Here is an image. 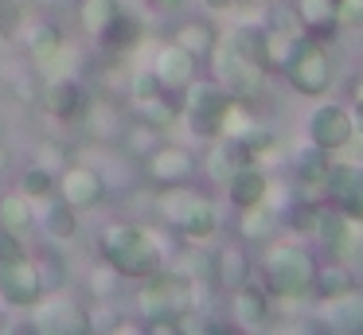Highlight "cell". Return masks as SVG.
Here are the masks:
<instances>
[{"label":"cell","mask_w":363,"mask_h":335,"mask_svg":"<svg viewBox=\"0 0 363 335\" xmlns=\"http://www.w3.org/2000/svg\"><path fill=\"white\" fill-rule=\"evenodd\" d=\"M250 4H262V0H250Z\"/></svg>","instance_id":"cell-45"},{"label":"cell","mask_w":363,"mask_h":335,"mask_svg":"<svg viewBox=\"0 0 363 335\" xmlns=\"http://www.w3.org/2000/svg\"><path fill=\"white\" fill-rule=\"evenodd\" d=\"M98 257L121 280H145V277L164 269V249H160V242L149 230L129 226V222L102 226V234H98Z\"/></svg>","instance_id":"cell-1"},{"label":"cell","mask_w":363,"mask_h":335,"mask_svg":"<svg viewBox=\"0 0 363 335\" xmlns=\"http://www.w3.org/2000/svg\"><path fill=\"white\" fill-rule=\"evenodd\" d=\"M285 82L301 93V98H324L332 90V78H336V62H332V51L324 39L308 35V31H297L285 51L281 67Z\"/></svg>","instance_id":"cell-4"},{"label":"cell","mask_w":363,"mask_h":335,"mask_svg":"<svg viewBox=\"0 0 363 335\" xmlns=\"http://www.w3.org/2000/svg\"><path fill=\"white\" fill-rule=\"evenodd\" d=\"M211 273H215V280H219L223 288H238L242 280H250V257H246V249L238 246V242H230V246H223L219 254H215V261H211Z\"/></svg>","instance_id":"cell-26"},{"label":"cell","mask_w":363,"mask_h":335,"mask_svg":"<svg viewBox=\"0 0 363 335\" xmlns=\"http://www.w3.org/2000/svg\"><path fill=\"white\" fill-rule=\"evenodd\" d=\"M0 137H4V129H0Z\"/></svg>","instance_id":"cell-46"},{"label":"cell","mask_w":363,"mask_h":335,"mask_svg":"<svg viewBox=\"0 0 363 335\" xmlns=\"http://www.w3.org/2000/svg\"><path fill=\"white\" fill-rule=\"evenodd\" d=\"M324 203L344 210L347 218L363 222V168L359 164H336L332 160L328 183H324Z\"/></svg>","instance_id":"cell-15"},{"label":"cell","mask_w":363,"mask_h":335,"mask_svg":"<svg viewBox=\"0 0 363 335\" xmlns=\"http://www.w3.org/2000/svg\"><path fill=\"white\" fill-rule=\"evenodd\" d=\"M121 0H79V8H74V16H79V28L86 39H98L106 28H110V20L118 16Z\"/></svg>","instance_id":"cell-29"},{"label":"cell","mask_w":363,"mask_h":335,"mask_svg":"<svg viewBox=\"0 0 363 335\" xmlns=\"http://www.w3.org/2000/svg\"><path fill=\"white\" fill-rule=\"evenodd\" d=\"M328 4H332V8H340V4H344V0H328Z\"/></svg>","instance_id":"cell-42"},{"label":"cell","mask_w":363,"mask_h":335,"mask_svg":"<svg viewBox=\"0 0 363 335\" xmlns=\"http://www.w3.org/2000/svg\"><path fill=\"white\" fill-rule=\"evenodd\" d=\"M305 137L313 140V144L328 148V152H344V148L355 140V117H352V109L336 106V101L316 106L313 113H308Z\"/></svg>","instance_id":"cell-12"},{"label":"cell","mask_w":363,"mask_h":335,"mask_svg":"<svg viewBox=\"0 0 363 335\" xmlns=\"http://www.w3.org/2000/svg\"><path fill=\"white\" fill-rule=\"evenodd\" d=\"M110 335H152V327L145 324V319H125V324H118Z\"/></svg>","instance_id":"cell-36"},{"label":"cell","mask_w":363,"mask_h":335,"mask_svg":"<svg viewBox=\"0 0 363 335\" xmlns=\"http://www.w3.org/2000/svg\"><path fill=\"white\" fill-rule=\"evenodd\" d=\"M227 199H230V207L235 210H250V207H262V203L269 199V176H266V168H262L258 160H246L242 168H235L227 176Z\"/></svg>","instance_id":"cell-18"},{"label":"cell","mask_w":363,"mask_h":335,"mask_svg":"<svg viewBox=\"0 0 363 335\" xmlns=\"http://www.w3.org/2000/svg\"><path fill=\"white\" fill-rule=\"evenodd\" d=\"M43 113L55 117V121H82V117L94 109V98H90L86 82L74 74H55L48 86H43Z\"/></svg>","instance_id":"cell-11"},{"label":"cell","mask_w":363,"mask_h":335,"mask_svg":"<svg viewBox=\"0 0 363 335\" xmlns=\"http://www.w3.org/2000/svg\"><path fill=\"white\" fill-rule=\"evenodd\" d=\"M352 117H355V137H363V82H355V101H352Z\"/></svg>","instance_id":"cell-37"},{"label":"cell","mask_w":363,"mask_h":335,"mask_svg":"<svg viewBox=\"0 0 363 335\" xmlns=\"http://www.w3.org/2000/svg\"><path fill=\"white\" fill-rule=\"evenodd\" d=\"M94 43L102 47V51H110V55H129V51H137V47L145 43V16L121 4L118 16L110 20V28H106L102 35L94 39Z\"/></svg>","instance_id":"cell-20"},{"label":"cell","mask_w":363,"mask_h":335,"mask_svg":"<svg viewBox=\"0 0 363 335\" xmlns=\"http://www.w3.org/2000/svg\"><path fill=\"white\" fill-rule=\"evenodd\" d=\"M24 257H32V254H28L24 234H12V230H4V226H0V265L24 261Z\"/></svg>","instance_id":"cell-33"},{"label":"cell","mask_w":363,"mask_h":335,"mask_svg":"<svg viewBox=\"0 0 363 335\" xmlns=\"http://www.w3.org/2000/svg\"><path fill=\"white\" fill-rule=\"evenodd\" d=\"M215 335H262V331H242V327L230 324V327H223V331H215Z\"/></svg>","instance_id":"cell-39"},{"label":"cell","mask_w":363,"mask_h":335,"mask_svg":"<svg viewBox=\"0 0 363 335\" xmlns=\"http://www.w3.org/2000/svg\"><path fill=\"white\" fill-rule=\"evenodd\" d=\"M32 4H48V0H32Z\"/></svg>","instance_id":"cell-44"},{"label":"cell","mask_w":363,"mask_h":335,"mask_svg":"<svg viewBox=\"0 0 363 335\" xmlns=\"http://www.w3.org/2000/svg\"><path fill=\"white\" fill-rule=\"evenodd\" d=\"M0 226L12 234H28L35 226V203L24 191H4V199H0Z\"/></svg>","instance_id":"cell-28"},{"label":"cell","mask_w":363,"mask_h":335,"mask_svg":"<svg viewBox=\"0 0 363 335\" xmlns=\"http://www.w3.org/2000/svg\"><path fill=\"white\" fill-rule=\"evenodd\" d=\"M172 39L184 47V51H191L199 62H207L215 55V47H219V28H215L207 16H188V20H180L176 23V31H172Z\"/></svg>","instance_id":"cell-21"},{"label":"cell","mask_w":363,"mask_h":335,"mask_svg":"<svg viewBox=\"0 0 363 335\" xmlns=\"http://www.w3.org/2000/svg\"><path fill=\"white\" fill-rule=\"evenodd\" d=\"M157 210H160V222L188 242H211L219 234V210H215V203L203 191H196L191 183L160 187Z\"/></svg>","instance_id":"cell-3"},{"label":"cell","mask_w":363,"mask_h":335,"mask_svg":"<svg viewBox=\"0 0 363 335\" xmlns=\"http://www.w3.org/2000/svg\"><path fill=\"white\" fill-rule=\"evenodd\" d=\"M336 20H340V28H352V23H363V0H344V4L336 8Z\"/></svg>","instance_id":"cell-34"},{"label":"cell","mask_w":363,"mask_h":335,"mask_svg":"<svg viewBox=\"0 0 363 335\" xmlns=\"http://www.w3.org/2000/svg\"><path fill=\"white\" fill-rule=\"evenodd\" d=\"M145 4H149V12H157V16H176V12H184L188 0H145Z\"/></svg>","instance_id":"cell-35"},{"label":"cell","mask_w":363,"mask_h":335,"mask_svg":"<svg viewBox=\"0 0 363 335\" xmlns=\"http://www.w3.org/2000/svg\"><path fill=\"white\" fill-rule=\"evenodd\" d=\"M320 335H328V331H320Z\"/></svg>","instance_id":"cell-47"},{"label":"cell","mask_w":363,"mask_h":335,"mask_svg":"<svg viewBox=\"0 0 363 335\" xmlns=\"http://www.w3.org/2000/svg\"><path fill=\"white\" fill-rule=\"evenodd\" d=\"M0 199H4V183H0Z\"/></svg>","instance_id":"cell-43"},{"label":"cell","mask_w":363,"mask_h":335,"mask_svg":"<svg viewBox=\"0 0 363 335\" xmlns=\"http://www.w3.org/2000/svg\"><path fill=\"white\" fill-rule=\"evenodd\" d=\"M35 222L48 230V238H55V242H71L74 234H79V210L74 207H67L59 195H51V199H43V203H35Z\"/></svg>","instance_id":"cell-24"},{"label":"cell","mask_w":363,"mask_h":335,"mask_svg":"<svg viewBox=\"0 0 363 335\" xmlns=\"http://www.w3.org/2000/svg\"><path fill=\"white\" fill-rule=\"evenodd\" d=\"M320 304H324L320 324L328 335H363V288L359 285Z\"/></svg>","instance_id":"cell-19"},{"label":"cell","mask_w":363,"mask_h":335,"mask_svg":"<svg viewBox=\"0 0 363 335\" xmlns=\"http://www.w3.org/2000/svg\"><path fill=\"white\" fill-rule=\"evenodd\" d=\"M223 43H227L230 51H238L242 59L258 62V67H266V70H274V55H269V28H266V23H238Z\"/></svg>","instance_id":"cell-23"},{"label":"cell","mask_w":363,"mask_h":335,"mask_svg":"<svg viewBox=\"0 0 363 335\" xmlns=\"http://www.w3.org/2000/svg\"><path fill=\"white\" fill-rule=\"evenodd\" d=\"M0 331H9V304L0 300Z\"/></svg>","instance_id":"cell-40"},{"label":"cell","mask_w":363,"mask_h":335,"mask_svg":"<svg viewBox=\"0 0 363 335\" xmlns=\"http://www.w3.org/2000/svg\"><path fill=\"white\" fill-rule=\"evenodd\" d=\"M328 171H332V152L328 148L313 144V140H308L305 148H297V156H293V179H297V187L305 191L308 203H324Z\"/></svg>","instance_id":"cell-17"},{"label":"cell","mask_w":363,"mask_h":335,"mask_svg":"<svg viewBox=\"0 0 363 335\" xmlns=\"http://www.w3.org/2000/svg\"><path fill=\"white\" fill-rule=\"evenodd\" d=\"M48 293V280H43V269L35 257H24V261L0 265V300L16 312H28L40 296Z\"/></svg>","instance_id":"cell-10"},{"label":"cell","mask_w":363,"mask_h":335,"mask_svg":"<svg viewBox=\"0 0 363 335\" xmlns=\"http://www.w3.org/2000/svg\"><path fill=\"white\" fill-rule=\"evenodd\" d=\"M55 183H59V176L48 171V168H40V164H28L24 176H20V191H24L32 203L51 199V195H55Z\"/></svg>","instance_id":"cell-30"},{"label":"cell","mask_w":363,"mask_h":335,"mask_svg":"<svg viewBox=\"0 0 363 335\" xmlns=\"http://www.w3.org/2000/svg\"><path fill=\"white\" fill-rule=\"evenodd\" d=\"M55 195L67 203V207L79 210V215H86V210L102 207V199H106V179H102V171L90 168V164H67V168L59 171Z\"/></svg>","instance_id":"cell-13"},{"label":"cell","mask_w":363,"mask_h":335,"mask_svg":"<svg viewBox=\"0 0 363 335\" xmlns=\"http://www.w3.org/2000/svg\"><path fill=\"white\" fill-rule=\"evenodd\" d=\"M359 280H355V269L347 265V257H336V261L328 265H316V280H313V296L316 300H332V296L347 293V288H355Z\"/></svg>","instance_id":"cell-27"},{"label":"cell","mask_w":363,"mask_h":335,"mask_svg":"<svg viewBox=\"0 0 363 335\" xmlns=\"http://www.w3.org/2000/svg\"><path fill=\"white\" fill-rule=\"evenodd\" d=\"M196 308V280L188 273L160 269L145 277L141 293H137V316L145 324H184Z\"/></svg>","instance_id":"cell-5"},{"label":"cell","mask_w":363,"mask_h":335,"mask_svg":"<svg viewBox=\"0 0 363 335\" xmlns=\"http://www.w3.org/2000/svg\"><path fill=\"white\" fill-rule=\"evenodd\" d=\"M4 164H9V148H4V140H0V171H4Z\"/></svg>","instance_id":"cell-41"},{"label":"cell","mask_w":363,"mask_h":335,"mask_svg":"<svg viewBox=\"0 0 363 335\" xmlns=\"http://www.w3.org/2000/svg\"><path fill=\"white\" fill-rule=\"evenodd\" d=\"M20 39L28 43L35 62H51L59 51L67 47V35L55 28L51 20H40V16H24V28H20Z\"/></svg>","instance_id":"cell-22"},{"label":"cell","mask_w":363,"mask_h":335,"mask_svg":"<svg viewBox=\"0 0 363 335\" xmlns=\"http://www.w3.org/2000/svg\"><path fill=\"white\" fill-rule=\"evenodd\" d=\"M246 160H254V156H250V148H246L238 137H215L211 152H207V171H211V179L227 183V176L235 168H242Z\"/></svg>","instance_id":"cell-25"},{"label":"cell","mask_w":363,"mask_h":335,"mask_svg":"<svg viewBox=\"0 0 363 335\" xmlns=\"http://www.w3.org/2000/svg\"><path fill=\"white\" fill-rule=\"evenodd\" d=\"M230 101L235 98L223 90V82H215V78H196V82L184 90V117L180 121L191 129V137L215 140L223 132V117H227Z\"/></svg>","instance_id":"cell-7"},{"label":"cell","mask_w":363,"mask_h":335,"mask_svg":"<svg viewBox=\"0 0 363 335\" xmlns=\"http://www.w3.org/2000/svg\"><path fill=\"white\" fill-rule=\"evenodd\" d=\"M28 324L35 335H94V316L90 308L71 293H43L28 308Z\"/></svg>","instance_id":"cell-6"},{"label":"cell","mask_w":363,"mask_h":335,"mask_svg":"<svg viewBox=\"0 0 363 335\" xmlns=\"http://www.w3.org/2000/svg\"><path fill=\"white\" fill-rule=\"evenodd\" d=\"M152 74L160 78V86L172 93H184L191 82L199 78V59L191 51H184L176 39H168V43L157 47V55H152Z\"/></svg>","instance_id":"cell-14"},{"label":"cell","mask_w":363,"mask_h":335,"mask_svg":"<svg viewBox=\"0 0 363 335\" xmlns=\"http://www.w3.org/2000/svg\"><path fill=\"white\" fill-rule=\"evenodd\" d=\"M199 8H207V12H227V8H235V0H199Z\"/></svg>","instance_id":"cell-38"},{"label":"cell","mask_w":363,"mask_h":335,"mask_svg":"<svg viewBox=\"0 0 363 335\" xmlns=\"http://www.w3.org/2000/svg\"><path fill=\"white\" fill-rule=\"evenodd\" d=\"M238 218H242V234L246 238H266V234H274V207H269V199L262 203V207H250V210H238Z\"/></svg>","instance_id":"cell-31"},{"label":"cell","mask_w":363,"mask_h":335,"mask_svg":"<svg viewBox=\"0 0 363 335\" xmlns=\"http://www.w3.org/2000/svg\"><path fill=\"white\" fill-rule=\"evenodd\" d=\"M316 265L320 261L313 257V249L301 242H269L266 257H262V285L277 300H305V296H313Z\"/></svg>","instance_id":"cell-2"},{"label":"cell","mask_w":363,"mask_h":335,"mask_svg":"<svg viewBox=\"0 0 363 335\" xmlns=\"http://www.w3.org/2000/svg\"><path fill=\"white\" fill-rule=\"evenodd\" d=\"M269 288L262 280H242L238 288H230V324L242 331H262L269 324Z\"/></svg>","instance_id":"cell-16"},{"label":"cell","mask_w":363,"mask_h":335,"mask_svg":"<svg viewBox=\"0 0 363 335\" xmlns=\"http://www.w3.org/2000/svg\"><path fill=\"white\" fill-rule=\"evenodd\" d=\"M141 164H145V176L157 187H184L196 179V156H191V148L172 144V140H157L141 156Z\"/></svg>","instance_id":"cell-9"},{"label":"cell","mask_w":363,"mask_h":335,"mask_svg":"<svg viewBox=\"0 0 363 335\" xmlns=\"http://www.w3.org/2000/svg\"><path fill=\"white\" fill-rule=\"evenodd\" d=\"M32 164H40V168H48V171H63L67 164V148L59 144V140H40V144H35V152H32Z\"/></svg>","instance_id":"cell-32"},{"label":"cell","mask_w":363,"mask_h":335,"mask_svg":"<svg viewBox=\"0 0 363 335\" xmlns=\"http://www.w3.org/2000/svg\"><path fill=\"white\" fill-rule=\"evenodd\" d=\"M211 67H215V82H223V90L230 93L235 101H258L262 90H266V67H258V62L242 59L238 51H230L227 43L219 39V47H215L211 55Z\"/></svg>","instance_id":"cell-8"}]
</instances>
